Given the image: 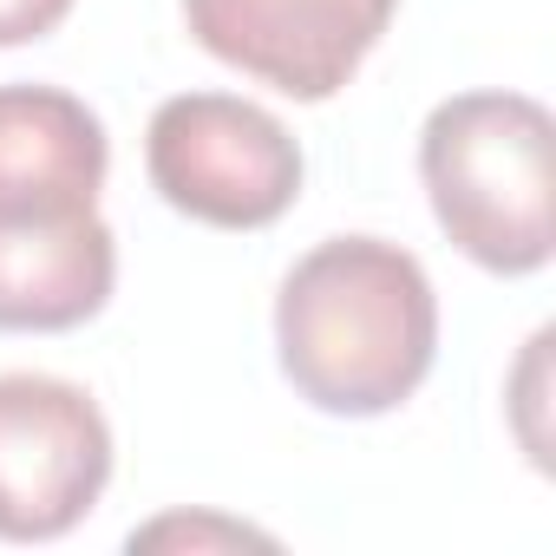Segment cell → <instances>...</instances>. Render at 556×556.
Instances as JSON below:
<instances>
[{
	"label": "cell",
	"mask_w": 556,
	"mask_h": 556,
	"mask_svg": "<svg viewBox=\"0 0 556 556\" xmlns=\"http://www.w3.org/2000/svg\"><path fill=\"white\" fill-rule=\"evenodd\" d=\"M439 354V295L413 249L334 236L308 249L275 295V361L334 419H380L419 393Z\"/></svg>",
	"instance_id": "obj_1"
},
{
	"label": "cell",
	"mask_w": 556,
	"mask_h": 556,
	"mask_svg": "<svg viewBox=\"0 0 556 556\" xmlns=\"http://www.w3.org/2000/svg\"><path fill=\"white\" fill-rule=\"evenodd\" d=\"M439 229L491 275H536L556 249V118L530 92H458L419 131Z\"/></svg>",
	"instance_id": "obj_2"
},
{
	"label": "cell",
	"mask_w": 556,
	"mask_h": 556,
	"mask_svg": "<svg viewBox=\"0 0 556 556\" xmlns=\"http://www.w3.org/2000/svg\"><path fill=\"white\" fill-rule=\"evenodd\" d=\"M151 190L210 229H268L302 197V144L236 92H177L144 131Z\"/></svg>",
	"instance_id": "obj_3"
},
{
	"label": "cell",
	"mask_w": 556,
	"mask_h": 556,
	"mask_svg": "<svg viewBox=\"0 0 556 556\" xmlns=\"http://www.w3.org/2000/svg\"><path fill=\"white\" fill-rule=\"evenodd\" d=\"M112 478L99 400L53 374H0V536L53 543L92 517Z\"/></svg>",
	"instance_id": "obj_4"
},
{
	"label": "cell",
	"mask_w": 556,
	"mask_h": 556,
	"mask_svg": "<svg viewBox=\"0 0 556 556\" xmlns=\"http://www.w3.org/2000/svg\"><path fill=\"white\" fill-rule=\"evenodd\" d=\"M400 0H184L203 53L275 86L282 99H334L393 27Z\"/></svg>",
	"instance_id": "obj_5"
},
{
	"label": "cell",
	"mask_w": 556,
	"mask_h": 556,
	"mask_svg": "<svg viewBox=\"0 0 556 556\" xmlns=\"http://www.w3.org/2000/svg\"><path fill=\"white\" fill-rule=\"evenodd\" d=\"M118 236L99 210L0 216V334H66L112 302Z\"/></svg>",
	"instance_id": "obj_6"
},
{
	"label": "cell",
	"mask_w": 556,
	"mask_h": 556,
	"mask_svg": "<svg viewBox=\"0 0 556 556\" xmlns=\"http://www.w3.org/2000/svg\"><path fill=\"white\" fill-rule=\"evenodd\" d=\"M105 125L66 86H0V216H79L105 190Z\"/></svg>",
	"instance_id": "obj_7"
},
{
	"label": "cell",
	"mask_w": 556,
	"mask_h": 556,
	"mask_svg": "<svg viewBox=\"0 0 556 556\" xmlns=\"http://www.w3.org/2000/svg\"><path fill=\"white\" fill-rule=\"evenodd\" d=\"M66 14H73V0H0V47L47 40Z\"/></svg>",
	"instance_id": "obj_8"
},
{
	"label": "cell",
	"mask_w": 556,
	"mask_h": 556,
	"mask_svg": "<svg viewBox=\"0 0 556 556\" xmlns=\"http://www.w3.org/2000/svg\"><path fill=\"white\" fill-rule=\"evenodd\" d=\"M170 536H190V543H203V536H216V543H268V536H255V530H236V523H190V517H164V523H151V530H131V543H170Z\"/></svg>",
	"instance_id": "obj_9"
}]
</instances>
